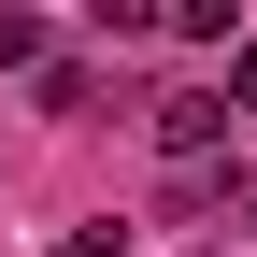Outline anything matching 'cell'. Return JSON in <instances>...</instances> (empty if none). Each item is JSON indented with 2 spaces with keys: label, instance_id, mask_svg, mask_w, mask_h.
<instances>
[{
  "label": "cell",
  "instance_id": "5b68a950",
  "mask_svg": "<svg viewBox=\"0 0 257 257\" xmlns=\"http://www.w3.org/2000/svg\"><path fill=\"white\" fill-rule=\"evenodd\" d=\"M243 229H257V214H243Z\"/></svg>",
  "mask_w": 257,
  "mask_h": 257
},
{
  "label": "cell",
  "instance_id": "277c9868",
  "mask_svg": "<svg viewBox=\"0 0 257 257\" xmlns=\"http://www.w3.org/2000/svg\"><path fill=\"white\" fill-rule=\"evenodd\" d=\"M57 257H128V229H72V243H57Z\"/></svg>",
  "mask_w": 257,
  "mask_h": 257
},
{
  "label": "cell",
  "instance_id": "6da1fadb",
  "mask_svg": "<svg viewBox=\"0 0 257 257\" xmlns=\"http://www.w3.org/2000/svg\"><path fill=\"white\" fill-rule=\"evenodd\" d=\"M214 128H229V100L172 86V100H157V157H172V172H214Z\"/></svg>",
  "mask_w": 257,
  "mask_h": 257
},
{
  "label": "cell",
  "instance_id": "7a4b0ae2",
  "mask_svg": "<svg viewBox=\"0 0 257 257\" xmlns=\"http://www.w3.org/2000/svg\"><path fill=\"white\" fill-rule=\"evenodd\" d=\"M0 72H43V15H15V0H0Z\"/></svg>",
  "mask_w": 257,
  "mask_h": 257
},
{
  "label": "cell",
  "instance_id": "3957f363",
  "mask_svg": "<svg viewBox=\"0 0 257 257\" xmlns=\"http://www.w3.org/2000/svg\"><path fill=\"white\" fill-rule=\"evenodd\" d=\"M229 100H257V29H243V43H229Z\"/></svg>",
  "mask_w": 257,
  "mask_h": 257
}]
</instances>
